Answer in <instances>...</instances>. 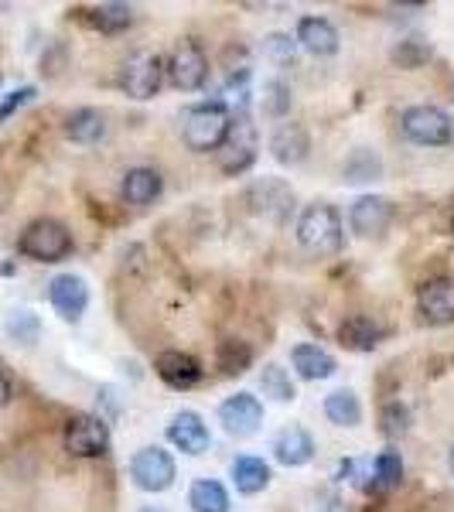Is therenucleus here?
Returning a JSON list of instances; mask_svg holds the SVG:
<instances>
[{"label":"nucleus","mask_w":454,"mask_h":512,"mask_svg":"<svg viewBox=\"0 0 454 512\" xmlns=\"http://www.w3.org/2000/svg\"><path fill=\"white\" fill-rule=\"evenodd\" d=\"M297 243L315 256H335L345 243V229H342V216H338L335 205L328 202H315L301 212L297 219Z\"/></svg>","instance_id":"obj_1"},{"label":"nucleus","mask_w":454,"mask_h":512,"mask_svg":"<svg viewBox=\"0 0 454 512\" xmlns=\"http://www.w3.org/2000/svg\"><path fill=\"white\" fill-rule=\"evenodd\" d=\"M260 154V137H257V127H253V120L246 117V113H239V117L229 120V130L226 137H222V144L216 147V164L222 175H243V171L253 168V161H257Z\"/></svg>","instance_id":"obj_2"},{"label":"nucleus","mask_w":454,"mask_h":512,"mask_svg":"<svg viewBox=\"0 0 454 512\" xmlns=\"http://www.w3.org/2000/svg\"><path fill=\"white\" fill-rule=\"evenodd\" d=\"M400 134L417 147H444L454 140V123L441 106L417 103L400 113Z\"/></svg>","instance_id":"obj_3"},{"label":"nucleus","mask_w":454,"mask_h":512,"mask_svg":"<svg viewBox=\"0 0 454 512\" xmlns=\"http://www.w3.org/2000/svg\"><path fill=\"white\" fill-rule=\"evenodd\" d=\"M18 250L28 256V260L59 263L72 253V233L59 219H35L31 226H24V233L18 239Z\"/></svg>","instance_id":"obj_4"},{"label":"nucleus","mask_w":454,"mask_h":512,"mask_svg":"<svg viewBox=\"0 0 454 512\" xmlns=\"http://www.w3.org/2000/svg\"><path fill=\"white\" fill-rule=\"evenodd\" d=\"M229 110L222 103H198L185 113V127H181V137L192 151L205 154L216 151L229 130Z\"/></svg>","instance_id":"obj_5"},{"label":"nucleus","mask_w":454,"mask_h":512,"mask_svg":"<svg viewBox=\"0 0 454 512\" xmlns=\"http://www.w3.org/2000/svg\"><path fill=\"white\" fill-rule=\"evenodd\" d=\"M130 478L140 492H168L178 478L175 458H171L164 448H140L134 458H130Z\"/></svg>","instance_id":"obj_6"},{"label":"nucleus","mask_w":454,"mask_h":512,"mask_svg":"<svg viewBox=\"0 0 454 512\" xmlns=\"http://www.w3.org/2000/svg\"><path fill=\"white\" fill-rule=\"evenodd\" d=\"M164 82V62L158 52H134L120 69V86L130 99H154Z\"/></svg>","instance_id":"obj_7"},{"label":"nucleus","mask_w":454,"mask_h":512,"mask_svg":"<svg viewBox=\"0 0 454 512\" xmlns=\"http://www.w3.org/2000/svg\"><path fill=\"white\" fill-rule=\"evenodd\" d=\"M62 441L72 458H103V454L110 451V427H106L103 417L82 414L65 424Z\"/></svg>","instance_id":"obj_8"},{"label":"nucleus","mask_w":454,"mask_h":512,"mask_svg":"<svg viewBox=\"0 0 454 512\" xmlns=\"http://www.w3.org/2000/svg\"><path fill=\"white\" fill-rule=\"evenodd\" d=\"M164 72H168L181 93H195V89H202L205 79H209V59H205V52L192 38H185L171 48V59L164 65Z\"/></svg>","instance_id":"obj_9"},{"label":"nucleus","mask_w":454,"mask_h":512,"mask_svg":"<svg viewBox=\"0 0 454 512\" xmlns=\"http://www.w3.org/2000/svg\"><path fill=\"white\" fill-rule=\"evenodd\" d=\"M246 202L253 205V212L270 222H287L294 212V188L287 185L284 178H260L250 185V192H246Z\"/></svg>","instance_id":"obj_10"},{"label":"nucleus","mask_w":454,"mask_h":512,"mask_svg":"<svg viewBox=\"0 0 454 512\" xmlns=\"http://www.w3.org/2000/svg\"><path fill=\"white\" fill-rule=\"evenodd\" d=\"M219 424L229 437H253L263 427V403L253 393H236L219 403Z\"/></svg>","instance_id":"obj_11"},{"label":"nucleus","mask_w":454,"mask_h":512,"mask_svg":"<svg viewBox=\"0 0 454 512\" xmlns=\"http://www.w3.org/2000/svg\"><path fill=\"white\" fill-rule=\"evenodd\" d=\"M393 216H396V209L386 195H359L349 209V226L356 236L373 239V236H383L386 229H390Z\"/></svg>","instance_id":"obj_12"},{"label":"nucleus","mask_w":454,"mask_h":512,"mask_svg":"<svg viewBox=\"0 0 454 512\" xmlns=\"http://www.w3.org/2000/svg\"><path fill=\"white\" fill-rule=\"evenodd\" d=\"M417 311L427 325H454V280L434 277L417 291Z\"/></svg>","instance_id":"obj_13"},{"label":"nucleus","mask_w":454,"mask_h":512,"mask_svg":"<svg viewBox=\"0 0 454 512\" xmlns=\"http://www.w3.org/2000/svg\"><path fill=\"white\" fill-rule=\"evenodd\" d=\"M48 301L62 321H79L89 308V284L79 274H59L48 284Z\"/></svg>","instance_id":"obj_14"},{"label":"nucleus","mask_w":454,"mask_h":512,"mask_svg":"<svg viewBox=\"0 0 454 512\" xmlns=\"http://www.w3.org/2000/svg\"><path fill=\"white\" fill-rule=\"evenodd\" d=\"M154 373L164 386L171 390H192V386L202 383V366H198L195 355L188 352H178V349H168L154 359Z\"/></svg>","instance_id":"obj_15"},{"label":"nucleus","mask_w":454,"mask_h":512,"mask_svg":"<svg viewBox=\"0 0 454 512\" xmlns=\"http://www.w3.org/2000/svg\"><path fill=\"white\" fill-rule=\"evenodd\" d=\"M311 151V137H308V127L304 123H280V127L270 134V154H274L277 164L284 168H297Z\"/></svg>","instance_id":"obj_16"},{"label":"nucleus","mask_w":454,"mask_h":512,"mask_svg":"<svg viewBox=\"0 0 454 512\" xmlns=\"http://www.w3.org/2000/svg\"><path fill=\"white\" fill-rule=\"evenodd\" d=\"M294 41L304 48V52L318 55V59H328V55L338 52V45H342V35H338V28L328 18L308 14V18L297 21V38Z\"/></svg>","instance_id":"obj_17"},{"label":"nucleus","mask_w":454,"mask_h":512,"mask_svg":"<svg viewBox=\"0 0 454 512\" xmlns=\"http://www.w3.org/2000/svg\"><path fill=\"white\" fill-rule=\"evenodd\" d=\"M168 441L175 444L181 454H192L195 458V454H202L205 448H209L212 434L195 410H181V414L171 417V424H168Z\"/></svg>","instance_id":"obj_18"},{"label":"nucleus","mask_w":454,"mask_h":512,"mask_svg":"<svg viewBox=\"0 0 454 512\" xmlns=\"http://www.w3.org/2000/svg\"><path fill=\"white\" fill-rule=\"evenodd\" d=\"M274 458L284 468L308 465V461L315 458V437L304 431V427H297V424L280 427L277 437H274Z\"/></svg>","instance_id":"obj_19"},{"label":"nucleus","mask_w":454,"mask_h":512,"mask_svg":"<svg viewBox=\"0 0 454 512\" xmlns=\"http://www.w3.org/2000/svg\"><path fill=\"white\" fill-rule=\"evenodd\" d=\"M291 366H294L297 376L311 379V383H315V379H328V376L338 373L335 355L328 352V349H321V345H315V342L294 345V349H291Z\"/></svg>","instance_id":"obj_20"},{"label":"nucleus","mask_w":454,"mask_h":512,"mask_svg":"<svg viewBox=\"0 0 454 512\" xmlns=\"http://www.w3.org/2000/svg\"><path fill=\"white\" fill-rule=\"evenodd\" d=\"M383 335H386L383 328L366 315H352L338 325V342H342V349H349V352H373L376 345L383 342Z\"/></svg>","instance_id":"obj_21"},{"label":"nucleus","mask_w":454,"mask_h":512,"mask_svg":"<svg viewBox=\"0 0 454 512\" xmlns=\"http://www.w3.org/2000/svg\"><path fill=\"white\" fill-rule=\"evenodd\" d=\"M229 475H233V485L236 492L243 495H257L270 485V465L263 458H253V454H243V458H236L233 465H229Z\"/></svg>","instance_id":"obj_22"},{"label":"nucleus","mask_w":454,"mask_h":512,"mask_svg":"<svg viewBox=\"0 0 454 512\" xmlns=\"http://www.w3.org/2000/svg\"><path fill=\"white\" fill-rule=\"evenodd\" d=\"M103 134H106V117L93 110V106H79V110H72L65 117V137L72 144H96V140H103Z\"/></svg>","instance_id":"obj_23"},{"label":"nucleus","mask_w":454,"mask_h":512,"mask_svg":"<svg viewBox=\"0 0 454 512\" xmlns=\"http://www.w3.org/2000/svg\"><path fill=\"white\" fill-rule=\"evenodd\" d=\"M161 188H164L161 171L154 168H130L123 175V198L130 205H151L161 195Z\"/></svg>","instance_id":"obj_24"},{"label":"nucleus","mask_w":454,"mask_h":512,"mask_svg":"<svg viewBox=\"0 0 454 512\" xmlns=\"http://www.w3.org/2000/svg\"><path fill=\"white\" fill-rule=\"evenodd\" d=\"M383 178V158L369 147H356L342 164V181L345 185H366V181Z\"/></svg>","instance_id":"obj_25"},{"label":"nucleus","mask_w":454,"mask_h":512,"mask_svg":"<svg viewBox=\"0 0 454 512\" xmlns=\"http://www.w3.org/2000/svg\"><path fill=\"white\" fill-rule=\"evenodd\" d=\"M325 417L335 427H359L362 424V403L356 390H335L325 396Z\"/></svg>","instance_id":"obj_26"},{"label":"nucleus","mask_w":454,"mask_h":512,"mask_svg":"<svg viewBox=\"0 0 454 512\" xmlns=\"http://www.w3.org/2000/svg\"><path fill=\"white\" fill-rule=\"evenodd\" d=\"M188 506L195 512H229V492L216 478H198L188 489Z\"/></svg>","instance_id":"obj_27"},{"label":"nucleus","mask_w":454,"mask_h":512,"mask_svg":"<svg viewBox=\"0 0 454 512\" xmlns=\"http://www.w3.org/2000/svg\"><path fill=\"white\" fill-rule=\"evenodd\" d=\"M260 390H263V396H270V400H277V403H294L297 400V386H294L291 373H287L284 366H277V362H267V366H263Z\"/></svg>","instance_id":"obj_28"},{"label":"nucleus","mask_w":454,"mask_h":512,"mask_svg":"<svg viewBox=\"0 0 454 512\" xmlns=\"http://www.w3.org/2000/svg\"><path fill=\"white\" fill-rule=\"evenodd\" d=\"M130 21H134V11L127 4H96L89 11V24L103 35H120L130 28Z\"/></svg>","instance_id":"obj_29"},{"label":"nucleus","mask_w":454,"mask_h":512,"mask_svg":"<svg viewBox=\"0 0 454 512\" xmlns=\"http://www.w3.org/2000/svg\"><path fill=\"white\" fill-rule=\"evenodd\" d=\"M400 478H403V458H400V451H383L373 461V485H369V489L390 492V489H396V485H400Z\"/></svg>","instance_id":"obj_30"},{"label":"nucleus","mask_w":454,"mask_h":512,"mask_svg":"<svg viewBox=\"0 0 454 512\" xmlns=\"http://www.w3.org/2000/svg\"><path fill=\"white\" fill-rule=\"evenodd\" d=\"M431 55H434L431 41L407 38V41H400V45L393 48L390 59H393V65H400V69H420L424 62H431Z\"/></svg>","instance_id":"obj_31"},{"label":"nucleus","mask_w":454,"mask_h":512,"mask_svg":"<svg viewBox=\"0 0 454 512\" xmlns=\"http://www.w3.org/2000/svg\"><path fill=\"white\" fill-rule=\"evenodd\" d=\"M291 86L284 79H267L263 82V96H260V106L267 117H287L291 113Z\"/></svg>","instance_id":"obj_32"},{"label":"nucleus","mask_w":454,"mask_h":512,"mask_svg":"<svg viewBox=\"0 0 454 512\" xmlns=\"http://www.w3.org/2000/svg\"><path fill=\"white\" fill-rule=\"evenodd\" d=\"M253 362V349L243 342H222L219 345V369L229 376H239L246 373V366Z\"/></svg>","instance_id":"obj_33"},{"label":"nucleus","mask_w":454,"mask_h":512,"mask_svg":"<svg viewBox=\"0 0 454 512\" xmlns=\"http://www.w3.org/2000/svg\"><path fill=\"white\" fill-rule=\"evenodd\" d=\"M379 431L386 437H403L410 431V410L403 403H386L383 414H379Z\"/></svg>","instance_id":"obj_34"},{"label":"nucleus","mask_w":454,"mask_h":512,"mask_svg":"<svg viewBox=\"0 0 454 512\" xmlns=\"http://www.w3.org/2000/svg\"><path fill=\"white\" fill-rule=\"evenodd\" d=\"M263 55H267L270 62H277V65H294L297 59V41L291 35H267L263 38Z\"/></svg>","instance_id":"obj_35"},{"label":"nucleus","mask_w":454,"mask_h":512,"mask_svg":"<svg viewBox=\"0 0 454 512\" xmlns=\"http://www.w3.org/2000/svg\"><path fill=\"white\" fill-rule=\"evenodd\" d=\"M7 332L18 338V342L31 345L41 332V321H38V315H31V311H14V315L7 318Z\"/></svg>","instance_id":"obj_36"},{"label":"nucleus","mask_w":454,"mask_h":512,"mask_svg":"<svg viewBox=\"0 0 454 512\" xmlns=\"http://www.w3.org/2000/svg\"><path fill=\"white\" fill-rule=\"evenodd\" d=\"M35 96H38V89H35V86H21V89H14V93L7 96L4 103H0V123H7V117H14V113H18L21 106H28Z\"/></svg>","instance_id":"obj_37"},{"label":"nucleus","mask_w":454,"mask_h":512,"mask_svg":"<svg viewBox=\"0 0 454 512\" xmlns=\"http://www.w3.org/2000/svg\"><path fill=\"white\" fill-rule=\"evenodd\" d=\"M315 512H349V509H345V502L338 495H321L315 502Z\"/></svg>","instance_id":"obj_38"},{"label":"nucleus","mask_w":454,"mask_h":512,"mask_svg":"<svg viewBox=\"0 0 454 512\" xmlns=\"http://www.w3.org/2000/svg\"><path fill=\"white\" fill-rule=\"evenodd\" d=\"M11 379H7V373H4V369H0V410H4L7 407V403H11Z\"/></svg>","instance_id":"obj_39"},{"label":"nucleus","mask_w":454,"mask_h":512,"mask_svg":"<svg viewBox=\"0 0 454 512\" xmlns=\"http://www.w3.org/2000/svg\"><path fill=\"white\" fill-rule=\"evenodd\" d=\"M448 468H451V475H454V448H451V454H448Z\"/></svg>","instance_id":"obj_40"},{"label":"nucleus","mask_w":454,"mask_h":512,"mask_svg":"<svg viewBox=\"0 0 454 512\" xmlns=\"http://www.w3.org/2000/svg\"><path fill=\"white\" fill-rule=\"evenodd\" d=\"M451 229H454V219H451Z\"/></svg>","instance_id":"obj_41"},{"label":"nucleus","mask_w":454,"mask_h":512,"mask_svg":"<svg viewBox=\"0 0 454 512\" xmlns=\"http://www.w3.org/2000/svg\"><path fill=\"white\" fill-rule=\"evenodd\" d=\"M147 512H151V509H147Z\"/></svg>","instance_id":"obj_42"}]
</instances>
